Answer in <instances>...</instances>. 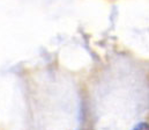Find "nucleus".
Segmentation results:
<instances>
[]
</instances>
